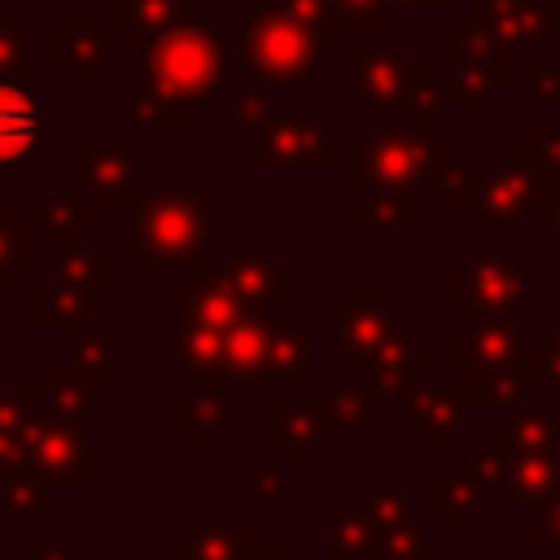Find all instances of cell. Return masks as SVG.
Masks as SVG:
<instances>
[{
  "mask_svg": "<svg viewBox=\"0 0 560 560\" xmlns=\"http://www.w3.org/2000/svg\"><path fill=\"white\" fill-rule=\"evenodd\" d=\"M236 35L214 31L206 9H188L184 18L136 35V122H171L188 127L197 109L214 101V88L228 70V48Z\"/></svg>",
  "mask_w": 560,
  "mask_h": 560,
  "instance_id": "1",
  "label": "cell"
},
{
  "mask_svg": "<svg viewBox=\"0 0 560 560\" xmlns=\"http://www.w3.org/2000/svg\"><path fill=\"white\" fill-rule=\"evenodd\" d=\"M131 254L140 267L206 262L210 188H144L131 214Z\"/></svg>",
  "mask_w": 560,
  "mask_h": 560,
  "instance_id": "2",
  "label": "cell"
},
{
  "mask_svg": "<svg viewBox=\"0 0 560 560\" xmlns=\"http://www.w3.org/2000/svg\"><path fill=\"white\" fill-rule=\"evenodd\" d=\"M328 39H332L328 26L298 22L293 13H284L276 4H258L236 35V61L245 66L249 79H258L267 88L302 83L315 74V66H324Z\"/></svg>",
  "mask_w": 560,
  "mask_h": 560,
  "instance_id": "3",
  "label": "cell"
},
{
  "mask_svg": "<svg viewBox=\"0 0 560 560\" xmlns=\"http://www.w3.org/2000/svg\"><path fill=\"white\" fill-rule=\"evenodd\" d=\"M446 171V149L429 140V118H411L389 131H372L350 171L354 188H398L407 192L420 179Z\"/></svg>",
  "mask_w": 560,
  "mask_h": 560,
  "instance_id": "4",
  "label": "cell"
},
{
  "mask_svg": "<svg viewBox=\"0 0 560 560\" xmlns=\"http://www.w3.org/2000/svg\"><path fill=\"white\" fill-rule=\"evenodd\" d=\"M451 201L468 210L472 223H516L534 206H542V166H472V171H442Z\"/></svg>",
  "mask_w": 560,
  "mask_h": 560,
  "instance_id": "5",
  "label": "cell"
},
{
  "mask_svg": "<svg viewBox=\"0 0 560 560\" xmlns=\"http://www.w3.org/2000/svg\"><path fill=\"white\" fill-rule=\"evenodd\" d=\"M508 48L477 22L451 31V101L455 105H481L494 88L508 83Z\"/></svg>",
  "mask_w": 560,
  "mask_h": 560,
  "instance_id": "6",
  "label": "cell"
},
{
  "mask_svg": "<svg viewBox=\"0 0 560 560\" xmlns=\"http://www.w3.org/2000/svg\"><path fill=\"white\" fill-rule=\"evenodd\" d=\"M26 464L52 486H83L92 481V446L83 438L79 420H66L57 411H39L31 424V446H26Z\"/></svg>",
  "mask_w": 560,
  "mask_h": 560,
  "instance_id": "7",
  "label": "cell"
},
{
  "mask_svg": "<svg viewBox=\"0 0 560 560\" xmlns=\"http://www.w3.org/2000/svg\"><path fill=\"white\" fill-rule=\"evenodd\" d=\"M529 293V271L508 254H472L451 271V306L468 311H508Z\"/></svg>",
  "mask_w": 560,
  "mask_h": 560,
  "instance_id": "8",
  "label": "cell"
},
{
  "mask_svg": "<svg viewBox=\"0 0 560 560\" xmlns=\"http://www.w3.org/2000/svg\"><path fill=\"white\" fill-rule=\"evenodd\" d=\"M332 136L306 114H267L254 136V166H328Z\"/></svg>",
  "mask_w": 560,
  "mask_h": 560,
  "instance_id": "9",
  "label": "cell"
},
{
  "mask_svg": "<svg viewBox=\"0 0 560 560\" xmlns=\"http://www.w3.org/2000/svg\"><path fill=\"white\" fill-rule=\"evenodd\" d=\"M446 350L459 368H499L525 359V337L516 324H508L503 311H472V324L451 328Z\"/></svg>",
  "mask_w": 560,
  "mask_h": 560,
  "instance_id": "10",
  "label": "cell"
},
{
  "mask_svg": "<svg viewBox=\"0 0 560 560\" xmlns=\"http://www.w3.org/2000/svg\"><path fill=\"white\" fill-rule=\"evenodd\" d=\"M385 311H389V289L385 284H359L346 306H332V328H337L341 350H350L354 359L372 363L376 350L398 332L385 319Z\"/></svg>",
  "mask_w": 560,
  "mask_h": 560,
  "instance_id": "11",
  "label": "cell"
},
{
  "mask_svg": "<svg viewBox=\"0 0 560 560\" xmlns=\"http://www.w3.org/2000/svg\"><path fill=\"white\" fill-rule=\"evenodd\" d=\"M52 136V114L31 96L26 83H0V166H26Z\"/></svg>",
  "mask_w": 560,
  "mask_h": 560,
  "instance_id": "12",
  "label": "cell"
},
{
  "mask_svg": "<svg viewBox=\"0 0 560 560\" xmlns=\"http://www.w3.org/2000/svg\"><path fill=\"white\" fill-rule=\"evenodd\" d=\"M472 22L503 48H534L560 26V9L551 0H472Z\"/></svg>",
  "mask_w": 560,
  "mask_h": 560,
  "instance_id": "13",
  "label": "cell"
},
{
  "mask_svg": "<svg viewBox=\"0 0 560 560\" xmlns=\"http://www.w3.org/2000/svg\"><path fill=\"white\" fill-rule=\"evenodd\" d=\"M70 179L74 188H83L96 206H136L144 188H136L131 179V158L127 149L109 144V149H88L79 144L70 153Z\"/></svg>",
  "mask_w": 560,
  "mask_h": 560,
  "instance_id": "14",
  "label": "cell"
},
{
  "mask_svg": "<svg viewBox=\"0 0 560 560\" xmlns=\"http://www.w3.org/2000/svg\"><path fill=\"white\" fill-rule=\"evenodd\" d=\"M407 57L398 48H381V44H363L350 57V101L363 109L376 105H402L407 92Z\"/></svg>",
  "mask_w": 560,
  "mask_h": 560,
  "instance_id": "15",
  "label": "cell"
},
{
  "mask_svg": "<svg viewBox=\"0 0 560 560\" xmlns=\"http://www.w3.org/2000/svg\"><path fill=\"white\" fill-rule=\"evenodd\" d=\"M171 298H175L179 319H206V324H219V328H232L249 311V302L236 298V289L228 284V276L214 271L210 262H197L192 267V280L179 284Z\"/></svg>",
  "mask_w": 560,
  "mask_h": 560,
  "instance_id": "16",
  "label": "cell"
},
{
  "mask_svg": "<svg viewBox=\"0 0 560 560\" xmlns=\"http://www.w3.org/2000/svg\"><path fill=\"white\" fill-rule=\"evenodd\" d=\"M105 57H109V39L92 22V9H74L70 22L52 31V66L70 70V79L79 88L92 83V74L105 66Z\"/></svg>",
  "mask_w": 560,
  "mask_h": 560,
  "instance_id": "17",
  "label": "cell"
},
{
  "mask_svg": "<svg viewBox=\"0 0 560 560\" xmlns=\"http://www.w3.org/2000/svg\"><path fill=\"white\" fill-rule=\"evenodd\" d=\"M271 332H276V324L262 306H249L228 328V381H236V385H262L267 381Z\"/></svg>",
  "mask_w": 560,
  "mask_h": 560,
  "instance_id": "18",
  "label": "cell"
},
{
  "mask_svg": "<svg viewBox=\"0 0 560 560\" xmlns=\"http://www.w3.org/2000/svg\"><path fill=\"white\" fill-rule=\"evenodd\" d=\"M228 284L236 289V298H245L249 306H289L293 302V271L280 267L276 258L267 254H236L228 267H223Z\"/></svg>",
  "mask_w": 560,
  "mask_h": 560,
  "instance_id": "19",
  "label": "cell"
},
{
  "mask_svg": "<svg viewBox=\"0 0 560 560\" xmlns=\"http://www.w3.org/2000/svg\"><path fill=\"white\" fill-rule=\"evenodd\" d=\"M48 407V385H22V389H0V468L26 464L31 446V424Z\"/></svg>",
  "mask_w": 560,
  "mask_h": 560,
  "instance_id": "20",
  "label": "cell"
},
{
  "mask_svg": "<svg viewBox=\"0 0 560 560\" xmlns=\"http://www.w3.org/2000/svg\"><path fill=\"white\" fill-rule=\"evenodd\" d=\"M271 442L289 451L293 464H306L324 442H332V416L328 407H271Z\"/></svg>",
  "mask_w": 560,
  "mask_h": 560,
  "instance_id": "21",
  "label": "cell"
},
{
  "mask_svg": "<svg viewBox=\"0 0 560 560\" xmlns=\"http://www.w3.org/2000/svg\"><path fill=\"white\" fill-rule=\"evenodd\" d=\"M171 354L201 381L228 376V328L206 324V319H179L171 337Z\"/></svg>",
  "mask_w": 560,
  "mask_h": 560,
  "instance_id": "22",
  "label": "cell"
},
{
  "mask_svg": "<svg viewBox=\"0 0 560 560\" xmlns=\"http://www.w3.org/2000/svg\"><path fill=\"white\" fill-rule=\"evenodd\" d=\"M503 486L512 490L516 503L534 508L560 494V451H516L508 459Z\"/></svg>",
  "mask_w": 560,
  "mask_h": 560,
  "instance_id": "23",
  "label": "cell"
},
{
  "mask_svg": "<svg viewBox=\"0 0 560 560\" xmlns=\"http://www.w3.org/2000/svg\"><path fill=\"white\" fill-rule=\"evenodd\" d=\"M468 389H446V385H429V389H411L407 407L411 416L420 420V429L442 446L451 442V433L464 424V411H468Z\"/></svg>",
  "mask_w": 560,
  "mask_h": 560,
  "instance_id": "24",
  "label": "cell"
},
{
  "mask_svg": "<svg viewBox=\"0 0 560 560\" xmlns=\"http://www.w3.org/2000/svg\"><path fill=\"white\" fill-rule=\"evenodd\" d=\"M534 385V372L525 359L516 363H499V368H472V381H468V398L481 402V407H521L525 394Z\"/></svg>",
  "mask_w": 560,
  "mask_h": 560,
  "instance_id": "25",
  "label": "cell"
},
{
  "mask_svg": "<svg viewBox=\"0 0 560 560\" xmlns=\"http://www.w3.org/2000/svg\"><path fill=\"white\" fill-rule=\"evenodd\" d=\"M88 311H92V289L70 284V280L39 284V289L31 293V319H35L39 328H48V324H57V328H74V324L88 319Z\"/></svg>",
  "mask_w": 560,
  "mask_h": 560,
  "instance_id": "26",
  "label": "cell"
},
{
  "mask_svg": "<svg viewBox=\"0 0 560 560\" xmlns=\"http://www.w3.org/2000/svg\"><path fill=\"white\" fill-rule=\"evenodd\" d=\"M490 442L503 446V451L508 446H516V451H560V424L547 407H529L516 420L490 429Z\"/></svg>",
  "mask_w": 560,
  "mask_h": 560,
  "instance_id": "27",
  "label": "cell"
},
{
  "mask_svg": "<svg viewBox=\"0 0 560 560\" xmlns=\"http://www.w3.org/2000/svg\"><path fill=\"white\" fill-rule=\"evenodd\" d=\"M376 516L368 508H341L328 516V538H332V560H368L376 542Z\"/></svg>",
  "mask_w": 560,
  "mask_h": 560,
  "instance_id": "28",
  "label": "cell"
},
{
  "mask_svg": "<svg viewBox=\"0 0 560 560\" xmlns=\"http://www.w3.org/2000/svg\"><path fill=\"white\" fill-rule=\"evenodd\" d=\"M171 420H175L179 429H188L192 442H210V438L232 420V407H228V394H223V389L206 385V389H197L184 407H175Z\"/></svg>",
  "mask_w": 560,
  "mask_h": 560,
  "instance_id": "29",
  "label": "cell"
},
{
  "mask_svg": "<svg viewBox=\"0 0 560 560\" xmlns=\"http://www.w3.org/2000/svg\"><path fill=\"white\" fill-rule=\"evenodd\" d=\"M57 271L70 284L101 289L114 280V249L109 245H61L57 249Z\"/></svg>",
  "mask_w": 560,
  "mask_h": 560,
  "instance_id": "30",
  "label": "cell"
},
{
  "mask_svg": "<svg viewBox=\"0 0 560 560\" xmlns=\"http://www.w3.org/2000/svg\"><path fill=\"white\" fill-rule=\"evenodd\" d=\"M311 341L302 328H276L267 350V376H284L289 385H311Z\"/></svg>",
  "mask_w": 560,
  "mask_h": 560,
  "instance_id": "31",
  "label": "cell"
},
{
  "mask_svg": "<svg viewBox=\"0 0 560 560\" xmlns=\"http://www.w3.org/2000/svg\"><path fill=\"white\" fill-rule=\"evenodd\" d=\"M175 560H249V529L241 525L197 529L184 547H175Z\"/></svg>",
  "mask_w": 560,
  "mask_h": 560,
  "instance_id": "32",
  "label": "cell"
},
{
  "mask_svg": "<svg viewBox=\"0 0 560 560\" xmlns=\"http://www.w3.org/2000/svg\"><path fill=\"white\" fill-rule=\"evenodd\" d=\"M70 350H74V363L96 381V385H109L114 372H109V354H114V328L105 324H74L70 328Z\"/></svg>",
  "mask_w": 560,
  "mask_h": 560,
  "instance_id": "33",
  "label": "cell"
},
{
  "mask_svg": "<svg viewBox=\"0 0 560 560\" xmlns=\"http://www.w3.org/2000/svg\"><path fill=\"white\" fill-rule=\"evenodd\" d=\"M407 214H411V201H407V192H398V188H376L363 206H354V223H363V228H368L372 245L389 241V232H394V228H402V223H407Z\"/></svg>",
  "mask_w": 560,
  "mask_h": 560,
  "instance_id": "34",
  "label": "cell"
},
{
  "mask_svg": "<svg viewBox=\"0 0 560 560\" xmlns=\"http://www.w3.org/2000/svg\"><path fill=\"white\" fill-rule=\"evenodd\" d=\"M92 389H96V381L79 368V363H70V368H57L52 372V381H48V407L57 411V416H66V420H88V411H92Z\"/></svg>",
  "mask_w": 560,
  "mask_h": 560,
  "instance_id": "35",
  "label": "cell"
},
{
  "mask_svg": "<svg viewBox=\"0 0 560 560\" xmlns=\"http://www.w3.org/2000/svg\"><path fill=\"white\" fill-rule=\"evenodd\" d=\"M48 499V481L31 468V464H13V468H0V503L18 516V521H26V516H35V508Z\"/></svg>",
  "mask_w": 560,
  "mask_h": 560,
  "instance_id": "36",
  "label": "cell"
},
{
  "mask_svg": "<svg viewBox=\"0 0 560 560\" xmlns=\"http://www.w3.org/2000/svg\"><path fill=\"white\" fill-rule=\"evenodd\" d=\"M481 494H486V481H481L472 468H459V472H451L442 486H433V503L446 508L451 525H468L472 512L481 508Z\"/></svg>",
  "mask_w": 560,
  "mask_h": 560,
  "instance_id": "37",
  "label": "cell"
},
{
  "mask_svg": "<svg viewBox=\"0 0 560 560\" xmlns=\"http://www.w3.org/2000/svg\"><path fill=\"white\" fill-rule=\"evenodd\" d=\"M39 228H48V236H52V245L61 249V245H70V236L79 232V228H88L92 223V206H83V201H74L70 192H61V197H52V201H44V206H35V214H31Z\"/></svg>",
  "mask_w": 560,
  "mask_h": 560,
  "instance_id": "38",
  "label": "cell"
},
{
  "mask_svg": "<svg viewBox=\"0 0 560 560\" xmlns=\"http://www.w3.org/2000/svg\"><path fill=\"white\" fill-rule=\"evenodd\" d=\"M424 525H416L411 516L402 521H389L376 529V542H372V556L368 560H424Z\"/></svg>",
  "mask_w": 560,
  "mask_h": 560,
  "instance_id": "39",
  "label": "cell"
},
{
  "mask_svg": "<svg viewBox=\"0 0 560 560\" xmlns=\"http://www.w3.org/2000/svg\"><path fill=\"white\" fill-rule=\"evenodd\" d=\"M0 83H26V88H31L26 31L13 22V13H9V9H0Z\"/></svg>",
  "mask_w": 560,
  "mask_h": 560,
  "instance_id": "40",
  "label": "cell"
},
{
  "mask_svg": "<svg viewBox=\"0 0 560 560\" xmlns=\"http://www.w3.org/2000/svg\"><path fill=\"white\" fill-rule=\"evenodd\" d=\"M26 262H31V228H22L13 210L0 206V284H9L13 271Z\"/></svg>",
  "mask_w": 560,
  "mask_h": 560,
  "instance_id": "41",
  "label": "cell"
},
{
  "mask_svg": "<svg viewBox=\"0 0 560 560\" xmlns=\"http://www.w3.org/2000/svg\"><path fill=\"white\" fill-rule=\"evenodd\" d=\"M442 101H446V92L438 88V79H433L424 66H407V92H402L407 114H411V118H429Z\"/></svg>",
  "mask_w": 560,
  "mask_h": 560,
  "instance_id": "42",
  "label": "cell"
},
{
  "mask_svg": "<svg viewBox=\"0 0 560 560\" xmlns=\"http://www.w3.org/2000/svg\"><path fill=\"white\" fill-rule=\"evenodd\" d=\"M525 363H529V372H534V385H556V381H560V306L551 311L547 346L525 350Z\"/></svg>",
  "mask_w": 560,
  "mask_h": 560,
  "instance_id": "43",
  "label": "cell"
},
{
  "mask_svg": "<svg viewBox=\"0 0 560 560\" xmlns=\"http://www.w3.org/2000/svg\"><path fill=\"white\" fill-rule=\"evenodd\" d=\"M267 114H271V92H267V83L254 79L249 88H245V83L232 88V122H236V127H245V122L258 127Z\"/></svg>",
  "mask_w": 560,
  "mask_h": 560,
  "instance_id": "44",
  "label": "cell"
},
{
  "mask_svg": "<svg viewBox=\"0 0 560 560\" xmlns=\"http://www.w3.org/2000/svg\"><path fill=\"white\" fill-rule=\"evenodd\" d=\"M429 363V350L424 346H416L402 328L376 350V359H372V368H402V372H411V368H424Z\"/></svg>",
  "mask_w": 560,
  "mask_h": 560,
  "instance_id": "45",
  "label": "cell"
},
{
  "mask_svg": "<svg viewBox=\"0 0 560 560\" xmlns=\"http://www.w3.org/2000/svg\"><path fill=\"white\" fill-rule=\"evenodd\" d=\"M328 416H332V424H368V420H372L368 389L332 385V389H328Z\"/></svg>",
  "mask_w": 560,
  "mask_h": 560,
  "instance_id": "46",
  "label": "cell"
},
{
  "mask_svg": "<svg viewBox=\"0 0 560 560\" xmlns=\"http://www.w3.org/2000/svg\"><path fill=\"white\" fill-rule=\"evenodd\" d=\"M389 4L394 0H332V13H337V22L381 26V22H389Z\"/></svg>",
  "mask_w": 560,
  "mask_h": 560,
  "instance_id": "47",
  "label": "cell"
},
{
  "mask_svg": "<svg viewBox=\"0 0 560 560\" xmlns=\"http://www.w3.org/2000/svg\"><path fill=\"white\" fill-rule=\"evenodd\" d=\"M411 372L402 368H376L372 385H368V398H385V402H407L411 398Z\"/></svg>",
  "mask_w": 560,
  "mask_h": 560,
  "instance_id": "48",
  "label": "cell"
},
{
  "mask_svg": "<svg viewBox=\"0 0 560 560\" xmlns=\"http://www.w3.org/2000/svg\"><path fill=\"white\" fill-rule=\"evenodd\" d=\"M249 486H254V494H258L262 503H289V499H293L289 477H284L280 468H267V464H258V468L249 472Z\"/></svg>",
  "mask_w": 560,
  "mask_h": 560,
  "instance_id": "49",
  "label": "cell"
},
{
  "mask_svg": "<svg viewBox=\"0 0 560 560\" xmlns=\"http://www.w3.org/2000/svg\"><path fill=\"white\" fill-rule=\"evenodd\" d=\"M284 13H293L298 22H311V26H337V13H332V0H267Z\"/></svg>",
  "mask_w": 560,
  "mask_h": 560,
  "instance_id": "50",
  "label": "cell"
},
{
  "mask_svg": "<svg viewBox=\"0 0 560 560\" xmlns=\"http://www.w3.org/2000/svg\"><path fill=\"white\" fill-rule=\"evenodd\" d=\"M407 503H411V494H407V490H376V494H372V503H368V512L376 516V525H389V521L411 516V512H407Z\"/></svg>",
  "mask_w": 560,
  "mask_h": 560,
  "instance_id": "51",
  "label": "cell"
},
{
  "mask_svg": "<svg viewBox=\"0 0 560 560\" xmlns=\"http://www.w3.org/2000/svg\"><path fill=\"white\" fill-rule=\"evenodd\" d=\"M472 472L490 486V481H503V472H508V455H503V446H494V442H486V446H477L472 451Z\"/></svg>",
  "mask_w": 560,
  "mask_h": 560,
  "instance_id": "52",
  "label": "cell"
},
{
  "mask_svg": "<svg viewBox=\"0 0 560 560\" xmlns=\"http://www.w3.org/2000/svg\"><path fill=\"white\" fill-rule=\"evenodd\" d=\"M534 542H538V547L560 542V494L547 499V503H538V516H534Z\"/></svg>",
  "mask_w": 560,
  "mask_h": 560,
  "instance_id": "53",
  "label": "cell"
},
{
  "mask_svg": "<svg viewBox=\"0 0 560 560\" xmlns=\"http://www.w3.org/2000/svg\"><path fill=\"white\" fill-rule=\"evenodd\" d=\"M529 83H534V92H529L534 105H560V70L556 66H534Z\"/></svg>",
  "mask_w": 560,
  "mask_h": 560,
  "instance_id": "54",
  "label": "cell"
},
{
  "mask_svg": "<svg viewBox=\"0 0 560 560\" xmlns=\"http://www.w3.org/2000/svg\"><path fill=\"white\" fill-rule=\"evenodd\" d=\"M529 144H534V158H538V162H547V166H560V131H551V127H538V131L529 136Z\"/></svg>",
  "mask_w": 560,
  "mask_h": 560,
  "instance_id": "55",
  "label": "cell"
},
{
  "mask_svg": "<svg viewBox=\"0 0 560 560\" xmlns=\"http://www.w3.org/2000/svg\"><path fill=\"white\" fill-rule=\"evenodd\" d=\"M249 560H293L289 547H249Z\"/></svg>",
  "mask_w": 560,
  "mask_h": 560,
  "instance_id": "56",
  "label": "cell"
},
{
  "mask_svg": "<svg viewBox=\"0 0 560 560\" xmlns=\"http://www.w3.org/2000/svg\"><path fill=\"white\" fill-rule=\"evenodd\" d=\"M31 560H70V547H35Z\"/></svg>",
  "mask_w": 560,
  "mask_h": 560,
  "instance_id": "57",
  "label": "cell"
},
{
  "mask_svg": "<svg viewBox=\"0 0 560 560\" xmlns=\"http://www.w3.org/2000/svg\"><path fill=\"white\" fill-rule=\"evenodd\" d=\"M551 245L560 249V201L551 206Z\"/></svg>",
  "mask_w": 560,
  "mask_h": 560,
  "instance_id": "58",
  "label": "cell"
},
{
  "mask_svg": "<svg viewBox=\"0 0 560 560\" xmlns=\"http://www.w3.org/2000/svg\"><path fill=\"white\" fill-rule=\"evenodd\" d=\"M398 4H420V9H442L446 0H398Z\"/></svg>",
  "mask_w": 560,
  "mask_h": 560,
  "instance_id": "59",
  "label": "cell"
},
{
  "mask_svg": "<svg viewBox=\"0 0 560 560\" xmlns=\"http://www.w3.org/2000/svg\"><path fill=\"white\" fill-rule=\"evenodd\" d=\"M0 560H9V556H4V551H0Z\"/></svg>",
  "mask_w": 560,
  "mask_h": 560,
  "instance_id": "60",
  "label": "cell"
}]
</instances>
